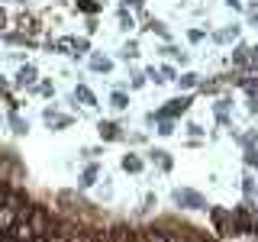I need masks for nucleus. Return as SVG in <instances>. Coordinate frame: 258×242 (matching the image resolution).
I'll use <instances>...</instances> for the list:
<instances>
[{
	"mask_svg": "<svg viewBox=\"0 0 258 242\" xmlns=\"http://www.w3.org/2000/svg\"><path fill=\"white\" fill-rule=\"evenodd\" d=\"M232 229L236 236H255L258 232V216L252 213V207H232Z\"/></svg>",
	"mask_w": 258,
	"mask_h": 242,
	"instance_id": "f257e3e1",
	"label": "nucleus"
},
{
	"mask_svg": "<svg viewBox=\"0 0 258 242\" xmlns=\"http://www.w3.org/2000/svg\"><path fill=\"white\" fill-rule=\"evenodd\" d=\"M190 97L187 94H181V97H171V100L165 103V107H158V110H152V116L155 119H177V116H184V113L190 110Z\"/></svg>",
	"mask_w": 258,
	"mask_h": 242,
	"instance_id": "f03ea898",
	"label": "nucleus"
},
{
	"mask_svg": "<svg viewBox=\"0 0 258 242\" xmlns=\"http://www.w3.org/2000/svg\"><path fill=\"white\" fill-rule=\"evenodd\" d=\"M174 204L181 207V210H207V197L204 194H197V191H190V188H174Z\"/></svg>",
	"mask_w": 258,
	"mask_h": 242,
	"instance_id": "7ed1b4c3",
	"label": "nucleus"
},
{
	"mask_svg": "<svg viewBox=\"0 0 258 242\" xmlns=\"http://www.w3.org/2000/svg\"><path fill=\"white\" fill-rule=\"evenodd\" d=\"M207 210H210V220H213V229L223 239L236 236V229H232V210H226V207H207Z\"/></svg>",
	"mask_w": 258,
	"mask_h": 242,
	"instance_id": "20e7f679",
	"label": "nucleus"
},
{
	"mask_svg": "<svg viewBox=\"0 0 258 242\" xmlns=\"http://www.w3.org/2000/svg\"><path fill=\"white\" fill-rule=\"evenodd\" d=\"M36 78H39L36 65H23V68L16 71V78H13V87H16V91H23V87H32V84H36Z\"/></svg>",
	"mask_w": 258,
	"mask_h": 242,
	"instance_id": "39448f33",
	"label": "nucleus"
},
{
	"mask_svg": "<svg viewBox=\"0 0 258 242\" xmlns=\"http://www.w3.org/2000/svg\"><path fill=\"white\" fill-rule=\"evenodd\" d=\"M97 133H100L103 142H119L123 139V133H119V126L113 123V119H100V123H97Z\"/></svg>",
	"mask_w": 258,
	"mask_h": 242,
	"instance_id": "423d86ee",
	"label": "nucleus"
},
{
	"mask_svg": "<svg viewBox=\"0 0 258 242\" xmlns=\"http://www.w3.org/2000/svg\"><path fill=\"white\" fill-rule=\"evenodd\" d=\"M119 168H123V171H129V174H139L142 168H145V161H142L139 155H133V152H126V155L119 158Z\"/></svg>",
	"mask_w": 258,
	"mask_h": 242,
	"instance_id": "0eeeda50",
	"label": "nucleus"
},
{
	"mask_svg": "<svg viewBox=\"0 0 258 242\" xmlns=\"http://www.w3.org/2000/svg\"><path fill=\"white\" fill-rule=\"evenodd\" d=\"M149 158H152V161H158V168H161V171H171V165H174L171 155H168L165 149H152V152H149Z\"/></svg>",
	"mask_w": 258,
	"mask_h": 242,
	"instance_id": "6e6552de",
	"label": "nucleus"
},
{
	"mask_svg": "<svg viewBox=\"0 0 258 242\" xmlns=\"http://www.w3.org/2000/svg\"><path fill=\"white\" fill-rule=\"evenodd\" d=\"M97 177H100V168H97V165H87L84 168V171H81V188H94V184H97Z\"/></svg>",
	"mask_w": 258,
	"mask_h": 242,
	"instance_id": "1a4fd4ad",
	"label": "nucleus"
},
{
	"mask_svg": "<svg viewBox=\"0 0 258 242\" xmlns=\"http://www.w3.org/2000/svg\"><path fill=\"white\" fill-rule=\"evenodd\" d=\"M75 100H81L84 107H97L94 91H91V87H84V84H78V87H75Z\"/></svg>",
	"mask_w": 258,
	"mask_h": 242,
	"instance_id": "9d476101",
	"label": "nucleus"
},
{
	"mask_svg": "<svg viewBox=\"0 0 258 242\" xmlns=\"http://www.w3.org/2000/svg\"><path fill=\"white\" fill-rule=\"evenodd\" d=\"M174 81H177V87H181V91H190V87L200 84V75H194V71H184V75H177Z\"/></svg>",
	"mask_w": 258,
	"mask_h": 242,
	"instance_id": "9b49d317",
	"label": "nucleus"
},
{
	"mask_svg": "<svg viewBox=\"0 0 258 242\" xmlns=\"http://www.w3.org/2000/svg\"><path fill=\"white\" fill-rule=\"evenodd\" d=\"M232 65H239V68H248V65H252V62H248V45H236V48H232Z\"/></svg>",
	"mask_w": 258,
	"mask_h": 242,
	"instance_id": "f8f14e48",
	"label": "nucleus"
},
{
	"mask_svg": "<svg viewBox=\"0 0 258 242\" xmlns=\"http://www.w3.org/2000/svg\"><path fill=\"white\" fill-rule=\"evenodd\" d=\"M91 68H94V71H103V75H110V71H113V62L107 58V55H91Z\"/></svg>",
	"mask_w": 258,
	"mask_h": 242,
	"instance_id": "ddd939ff",
	"label": "nucleus"
},
{
	"mask_svg": "<svg viewBox=\"0 0 258 242\" xmlns=\"http://www.w3.org/2000/svg\"><path fill=\"white\" fill-rule=\"evenodd\" d=\"M110 107L113 110H129V94L126 91H113L110 94Z\"/></svg>",
	"mask_w": 258,
	"mask_h": 242,
	"instance_id": "4468645a",
	"label": "nucleus"
},
{
	"mask_svg": "<svg viewBox=\"0 0 258 242\" xmlns=\"http://www.w3.org/2000/svg\"><path fill=\"white\" fill-rule=\"evenodd\" d=\"M242 191H245V204L252 207V200H255V194H258V188H255V177H252V174H245V177H242Z\"/></svg>",
	"mask_w": 258,
	"mask_h": 242,
	"instance_id": "2eb2a0df",
	"label": "nucleus"
},
{
	"mask_svg": "<svg viewBox=\"0 0 258 242\" xmlns=\"http://www.w3.org/2000/svg\"><path fill=\"white\" fill-rule=\"evenodd\" d=\"M236 36H239V26H229V29H216V32H213V39H216V42H236Z\"/></svg>",
	"mask_w": 258,
	"mask_h": 242,
	"instance_id": "dca6fc26",
	"label": "nucleus"
},
{
	"mask_svg": "<svg viewBox=\"0 0 258 242\" xmlns=\"http://www.w3.org/2000/svg\"><path fill=\"white\" fill-rule=\"evenodd\" d=\"M161 52H165V55H171V58H174V62H181V65H187V58H190L187 52H181V48H177V45H171V42H168L165 48H161Z\"/></svg>",
	"mask_w": 258,
	"mask_h": 242,
	"instance_id": "f3484780",
	"label": "nucleus"
},
{
	"mask_svg": "<svg viewBox=\"0 0 258 242\" xmlns=\"http://www.w3.org/2000/svg\"><path fill=\"white\" fill-rule=\"evenodd\" d=\"M10 126H13L16 136H26V133H29V123H26L23 116H16V113H10Z\"/></svg>",
	"mask_w": 258,
	"mask_h": 242,
	"instance_id": "a211bd4d",
	"label": "nucleus"
},
{
	"mask_svg": "<svg viewBox=\"0 0 258 242\" xmlns=\"http://www.w3.org/2000/svg\"><path fill=\"white\" fill-rule=\"evenodd\" d=\"M75 7H78V10L81 13H100V4H97V0H75Z\"/></svg>",
	"mask_w": 258,
	"mask_h": 242,
	"instance_id": "6ab92c4d",
	"label": "nucleus"
},
{
	"mask_svg": "<svg viewBox=\"0 0 258 242\" xmlns=\"http://www.w3.org/2000/svg\"><path fill=\"white\" fill-rule=\"evenodd\" d=\"M136 55H139V42H136V39H129V42L123 45V52H119V58H136Z\"/></svg>",
	"mask_w": 258,
	"mask_h": 242,
	"instance_id": "aec40b11",
	"label": "nucleus"
},
{
	"mask_svg": "<svg viewBox=\"0 0 258 242\" xmlns=\"http://www.w3.org/2000/svg\"><path fill=\"white\" fill-rule=\"evenodd\" d=\"M145 29H149V32H155V36H161V39H171V36H168V26H165L161 20H152Z\"/></svg>",
	"mask_w": 258,
	"mask_h": 242,
	"instance_id": "412c9836",
	"label": "nucleus"
},
{
	"mask_svg": "<svg viewBox=\"0 0 258 242\" xmlns=\"http://www.w3.org/2000/svg\"><path fill=\"white\" fill-rule=\"evenodd\" d=\"M245 165L258 168V145H245Z\"/></svg>",
	"mask_w": 258,
	"mask_h": 242,
	"instance_id": "4be33fe9",
	"label": "nucleus"
},
{
	"mask_svg": "<svg viewBox=\"0 0 258 242\" xmlns=\"http://www.w3.org/2000/svg\"><path fill=\"white\" fill-rule=\"evenodd\" d=\"M158 123V136H171L174 133V119H155Z\"/></svg>",
	"mask_w": 258,
	"mask_h": 242,
	"instance_id": "5701e85b",
	"label": "nucleus"
},
{
	"mask_svg": "<svg viewBox=\"0 0 258 242\" xmlns=\"http://www.w3.org/2000/svg\"><path fill=\"white\" fill-rule=\"evenodd\" d=\"M229 103H232V100H229V97H220V100H216V103H213V110H216V116H226V110H229Z\"/></svg>",
	"mask_w": 258,
	"mask_h": 242,
	"instance_id": "b1692460",
	"label": "nucleus"
},
{
	"mask_svg": "<svg viewBox=\"0 0 258 242\" xmlns=\"http://www.w3.org/2000/svg\"><path fill=\"white\" fill-rule=\"evenodd\" d=\"M158 75L165 78V81H174V78H177V68H174V65H161V68H158Z\"/></svg>",
	"mask_w": 258,
	"mask_h": 242,
	"instance_id": "393cba45",
	"label": "nucleus"
},
{
	"mask_svg": "<svg viewBox=\"0 0 258 242\" xmlns=\"http://www.w3.org/2000/svg\"><path fill=\"white\" fill-rule=\"evenodd\" d=\"M71 48H75V55H84L87 48H91V42H87V39H71Z\"/></svg>",
	"mask_w": 258,
	"mask_h": 242,
	"instance_id": "a878e982",
	"label": "nucleus"
},
{
	"mask_svg": "<svg viewBox=\"0 0 258 242\" xmlns=\"http://www.w3.org/2000/svg\"><path fill=\"white\" fill-rule=\"evenodd\" d=\"M7 42H16V45H36L29 36H20V32H13V36H7Z\"/></svg>",
	"mask_w": 258,
	"mask_h": 242,
	"instance_id": "bb28decb",
	"label": "nucleus"
},
{
	"mask_svg": "<svg viewBox=\"0 0 258 242\" xmlns=\"http://www.w3.org/2000/svg\"><path fill=\"white\" fill-rule=\"evenodd\" d=\"M133 26H136V23H133V16H129L126 10H119V29H126V32H129Z\"/></svg>",
	"mask_w": 258,
	"mask_h": 242,
	"instance_id": "cd10ccee",
	"label": "nucleus"
},
{
	"mask_svg": "<svg viewBox=\"0 0 258 242\" xmlns=\"http://www.w3.org/2000/svg\"><path fill=\"white\" fill-rule=\"evenodd\" d=\"M36 91H39V94H45V97H52V94H55V87H52V81H42Z\"/></svg>",
	"mask_w": 258,
	"mask_h": 242,
	"instance_id": "c85d7f7f",
	"label": "nucleus"
},
{
	"mask_svg": "<svg viewBox=\"0 0 258 242\" xmlns=\"http://www.w3.org/2000/svg\"><path fill=\"white\" fill-rule=\"evenodd\" d=\"M129 87H133V91H139V87H145V75H133V81H129Z\"/></svg>",
	"mask_w": 258,
	"mask_h": 242,
	"instance_id": "c756f323",
	"label": "nucleus"
},
{
	"mask_svg": "<svg viewBox=\"0 0 258 242\" xmlns=\"http://www.w3.org/2000/svg\"><path fill=\"white\" fill-rule=\"evenodd\" d=\"M145 81H155V84H161V81H165V78L158 75V68H149V71H145Z\"/></svg>",
	"mask_w": 258,
	"mask_h": 242,
	"instance_id": "7c9ffc66",
	"label": "nucleus"
},
{
	"mask_svg": "<svg viewBox=\"0 0 258 242\" xmlns=\"http://www.w3.org/2000/svg\"><path fill=\"white\" fill-rule=\"evenodd\" d=\"M204 36H207L204 29H190V32H187V39H190V42H200V39H204Z\"/></svg>",
	"mask_w": 258,
	"mask_h": 242,
	"instance_id": "2f4dec72",
	"label": "nucleus"
},
{
	"mask_svg": "<svg viewBox=\"0 0 258 242\" xmlns=\"http://www.w3.org/2000/svg\"><path fill=\"white\" fill-rule=\"evenodd\" d=\"M248 26H258V7L248 10Z\"/></svg>",
	"mask_w": 258,
	"mask_h": 242,
	"instance_id": "473e14b6",
	"label": "nucleus"
},
{
	"mask_svg": "<svg viewBox=\"0 0 258 242\" xmlns=\"http://www.w3.org/2000/svg\"><path fill=\"white\" fill-rule=\"evenodd\" d=\"M187 133H190V136H204V126H197V123H187Z\"/></svg>",
	"mask_w": 258,
	"mask_h": 242,
	"instance_id": "72a5a7b5",
	"label": "nucleus"
},
{
	"mask_svg": "<svg viewBox=\"0 0 258 242\" xmlns=\"http://www.w3.org/2000/svg\"><path fill=\"white\" fill-rule=\"evenodd\" d=\"M248 62H252L255 68H258V45H252V48H248Z\"/></svg>",
	"mask_w": 258,
	"mask_h": 242,
	"instance_id": "f704fd0d",
	"label": "nucleus"
},
{
	"mask_svg": "<svg viewBox=\"0 0 258 242\" xmlns=\"http://www.w3.org/2000/svg\"><path fill=\"white\" fill-rule=\"evenodd\" d=\"M145 0H123V7H133V10H142Z\"/></svg>",
	"mask_w": 258,
	"mask_h": 242,
	"instance_id": "c9c22d12",
	"label": "nucleus"
},
{
	"mask_svg": "<svg viewBox=\"0 0 258 242\" xmlns=\"http://www.w3.org/2000/svg\"><path fill=\"white\" fill-rule=\"evenodd\" d=\"M226 7H229V10H242V0H223Z\"/></svg>",
	"mask_w": 258,
	"mask_h": 242,
	"instance_id": "e433bc0d",
	"label": "nucleus"
},
{
	"mask_svg": "<svg viewBox=\"0 0 258 242\" xmlns=\"http://www.w3.org/2000/svg\"><path fill=\"white\" fill-rule=\"evenodd\" d=\"M7 84H10V81H7L4 75H0V91H4V87H7Z\"/></svg>",
	"mask_w": 258,
	"mask_h": 242,
	"instance_id": "4c0bfd02",
	"label": "nucleus"
},
{
	"mask_svg": "<svg viewBox=\"0 0 258 242\" xmlns=\"http://www.w3.org/2000/svg\"><path fill=\"white\" fill-rule=\"evenodd\" d=\"M13 4H26V0H13Z\"/></svg>",
	"mask_w": 258,
	"mask_h": 242,
	"instance_id": "58836bf2",
	"label": "nucleus"
},
{
	"mask_svg": "<svg viewBox=\"0 0 258 242\" xmlns=\"http://www.w3.org/2000/svg\"><path fill=\"white\" fill-rule=\"evenodd\" d=\"M252 7H258V0H252Z\"/></svg>",
	"mask_w": 258,
	"mask_h": 242,
	"instance_id": "ea45409f",
	"label": "nucleus"
},
{
	"mask_svg": "<svg viewBox=\"0 0 258 242\" xmlns=\"http://www.w3.org/2000/svg\"><path fill=\"white\" fill-rule=\"evenodd\" d=\"M0 23H4V16H0Z\"/></svg>",
	"mask_w": 258,
	"mask_h": 242,
	"instance_id": "a19ab883",
	"label": "nucleus"
},
{
	"mask_svg": "<svg viewBox=\"0 0 258 242\" xmlns=\"http://www.w3.org/2000/svg\"><path fill=\"white\" fill-rule=\"evenodd\" d=\"M207 242H213V239H207Z\"/></svg>",
	"mask_w": 258,
	"mask_h": 242,
	"instance_id": "79ce46f5",
	"label": "nucleus"
}]
</instances>
